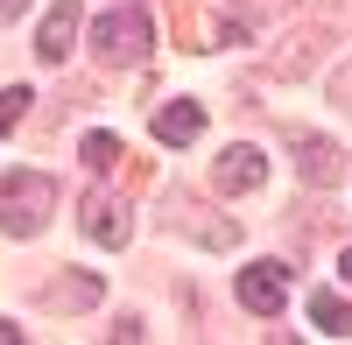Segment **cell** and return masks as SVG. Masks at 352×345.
Segmentation results:
<instances>
[{
    "mask_svg": "<svg viewBox=\"0 0 352 345\" xmlns=\"http://www.w3.org/2000/svg\"><path fill=\"white\" fill-rule=\"evenodd\" d=\"M50 205H56V183L43 169H8L0 177V233L8 240H36L50 225Z\"/></svg>",
    "mask_w": 352,
    "mask_h": 345,
    "instance_id": "cell-1",
    "label": "cell"
},
{
    "mask_svg": "<svg viewBox=\"0 0 352 345\" xmlns=\"http://www.w3.org/2000/svg\"><path fill=\"white\" fill-rule=\"evenodd\" d=\"M92 49H99V64H141L155 49V21L141 8H113L92 21Z\"/></svg>",
    "mask_w": 352,
    "mask_h": 345,
    "instance_id": "cell-2",
    "label": "cell"
},
{
    "mask_svg": "<svg viewBox=\"0 0 352 345\" xmlns=\"http://www.w3.org/2000/svg\"><path fill=\"white\" fill-rule=\"evenodd\" d=\"M212 183H219L226 197H247V190H261V183H268V155H261L254 141H232V148L212 162Z\"/></svg>",
    "mask_w": 352,
    "mask_h": 345,
    "instance_id": "cell-3",
    "label": "cell"
},
{
    "mask_svg": "<svg viewBox=\"0 0 352 345\" xmlns=\"http://www.w3.org/2000/svg\"><path fill=\"white\" fill-rule=\"evenodd\" d=\"M78 21H85V0H50V14L36 28V56H43V64H64V56H71Z\"/></svg>",
    "mask_w": 352,
    "mask_h": 345,
    "instance_id": "cell-4",
    "label": "cell"
},
{
    "mask_svg": "<svg viewBox=\"0 0 352 345\" xmlns=\"http://www.w3.org/2000/svg\"><path fill=\"white\" fill-rule=\"evenodd\" d=\"M85 240H99V247H127L134 240V225H127V205L120 197H106V190H85Z\"/></svg>",
    "mask_w": 352,
    "mask_h": 345,
    "instance_id": "cell-5",
    "label": "cell"
},
{
    "mask_svg": "<svg viewBox=\"0 0 352 345\" xmlns=\"http://www.w3.org/2000/svg\"><path fill=\"white\" fill-rule=\"evenodd\" d=\"M282 275H289L282 261H254V268L240 275V303L254 310V318H275V310L289 303V282H282Z\"/></svg>",
    "mask_w": 352,
    "mask_h": 345,
    "instance_id": "cell-6",
    "label": "cell"
},
{
    "mask_svg": "<svg viewBox=\"0 0 352 345\" xmlns=\"http://www.w3.org/2000/svg\"><path fill=\"white\" fill-rule=\"evenodd\" d=\"M99 296H106V282H99V275H85V268H56V282H50V289H43L36 303L64 318V310H92Z\"/></svg>",
    "mask_w": 352,
    "mask_h": 345,
    "instance_id": "cell-7",
    "label": "cell"
},
{
    "mask_svg": "<svg viewBox=\"0 0 352 345\" xmlns=\"http://www.w3.org/2000/svg\"><path fill=\"white\" fill-rule=\"evenodd\" d=\"M296 177L310 190H331L345 177V155H338V141H317V134H296Z\"/></svg>",
    "mask_w": 352,
    "mask_h": 345,
    "instance_id": "cell-8",
    "label": "cell"
},
{
    "mask_svg": "<svg viewBox=\"0 0 352 345\" xmlns=\"http://www.w3.org/2000/svg\"><path fill=\"white\" fill-rule=\"evenodd\" d=\"M197 134H204V106L169 99V106L155 113V141H169V148H184V141H197Z\"/></svg>",
    "mask_w": 352,
    "mask_h": 345,
    "instance_id": "cell-9",
    "label": "cell"
},
{
    "mask_svg": "<svg viewBox=\"0 0 352 345\" xmlns=\"http://www.w3.org/2000/svg\"><path fill=\"white\" fill-rule=\"evenodd\" d=\"M310 49H324V28H296L268 71H275V78H303V71H310Z\"/></svg>",
    "mask_w": 352,
    "mask_h": 345,
    "instance_id": "cell-10",
    "label": "cell"
},
{
    "mask_svg": "<svg viewBox=\"0 0 352 345\" xmlns=\"http://www.w3.org/2000/svg\"><path fill=\"white\" fill-rule=\"evenodd\" d=\"M310 324L331 331V338H352V303L331 296V289H317V296H310Z\"/></svg>",
    "mask_w": 352,
    "mask_h": 345,
    "instance_id": "cell-11",
    "label": "cell"
},
{
    "mask_svg": "<svg viewBox=\"0 0 352 345\" xmlns=\"http://www.w3.org/2000/svg\"><path fill=\"white\" fill-rule=\"evenodd\" d=\"M85 169H99V177L120 169V141H113V134H85Z\"/></svg>",
    "mask_w": 352,
    "mask_h": 345,
    "instance_id": "cell-12",
    "label": "cell"
},
{
    "mask_svg": "<svg viewBox=\"0 0 352 345\" xmlns=\"http://www.w3.org/2000/svg\"><path fill=\"white\" fill-rule=\"evenodd\" d=\"M28 106H36V99H28V85H8V92H0V134L21 127V113H28Z\"/></svg>",
    "mask_w": 352,
    "mask_h": 345,
    "instance_id": "cell-13",
    "label": "cell"
},
{
    "mask_svg": "<svg viewBox=\"0 0 352 345\" xmlns=\"http://www.w3.org/2000/svg\"><path fill=\"white\" fill-rule=\"evenodd\" d=\"M232 8H240V21L254 28V21H275V14H289L296 0H232Z\"/></svg>",
    "mask_w": 352,
    "mask_h": 345,
    "instance_id": "cell-14",
    "label": "cell"
},
{
    "mask_svg": "<svg viewBox=\"0 0 352 345\" xmlns=\"http://www.w3.org/2000/svg\"><path fill=\"white\" fill-rule=\"evenodd\" d=\"M324 92H331V106H338V113H352V56L331 71V85H324Z\"/></svg>",
    "mask_w": 352,
    "mask_h": 345,
    "instance_id": "cell-15",
    "label": "cell"
},
{
    "mask_svg": "<svg viewBox=\"0 0 352 345\" xmlns=\"http://www.w3.org/2000/svg\"><path fill=\"white\" fill-rule=\"evenodd\" d=\"M21 8H28V0H0V21H14V14H21Z\"/></svg>",
    "mask_w": 352,
    "mask_h": 345,
    "instance_id": "cell-16",
    "label": "cell"
},
{
    "mask_svg": "<svg viewBox=\"0 0 352 345\" xmlns=\"http://www.w3.org/2000/svg\"><path fill=\"white\" fill-rule=\"evenodd\" d=\"M14 338H21V331H14V324H8V318H0V345H14Z\"/></svg>",
    "mask_w": 352,
    "mask_h": 345,
    "instance_id": "cell-17",
    "label": "cell"
},
{
    "mask_svg": "<svg viewBox=\"0 0 352 345\" xmlns=\"http://www.w3.org/2000/svg\"><path fill=\"white\" fill-rule=\"evenodd\" d=\"M338 275H345V282H352V247H345V261H338Z\"/></svg>",
    "mask_w": 352,
    "mask_h": 345,
    "instance_id": "cell-18",
    "label": "cell"
}]
</instances>
